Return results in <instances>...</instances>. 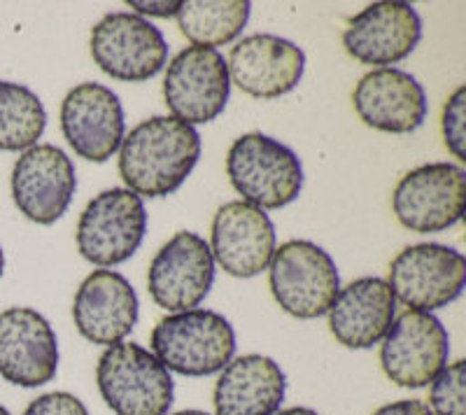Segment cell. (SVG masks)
Segmentation results:
<instances>
[{
  "instance_id": "cell-1",
  "label": "cell",
  "mask_w": 466,
  "mask_h": 415,
  "mask_svg": "<svg viewBox=\"0 0 466 415\" xmlns=\"http://www.w3.org/2000/svg\"><path fill=\"white\" fill-rule=\"evenodd\" d=\"M201 157V136L175 117H149L119 145V176L140 198H161L185 185Z\"/></svg>"
},
{
  "instance_id": "cell-2",
  "label": "cell",
  "mask_w": 466,
  "mask_h": 415,
  "mask_svg": "<svg viewBox=\"0 0 466 415\" xmlns=\"http://www.w3.org/2000/svg\"><path fill=\"white\" fill-rule=\"evenodd\" d=\"M152 355L168 371L203 379L219 373L233 359L236 334L224 315L208 309L161 318L149 336Z\"/></svg>"
},
{
  "instance_id": "cell-3",
  "label": "cell",
  "mask_w": 466,
  "mask_h": 415,
  "mask_svg": "<svg viewBox=\"0 0 466 415\" xmlns=\"http://www.w3.org/2000/svg\"><path fill=\"white\" fill-rule=\"evenodd\" d=\"M227 176L245 203L261 210H278L299 198L303 166L299 157L270 136L245 134L227 152Z\"/></svg>"
},
{
  "instance_id": "cell-4",
  "label": "cell",
  "mask_w": 466,
  "mask_h": 415,
  "mask_svg": "<svg viewBox=\"0 0 466 415\" xmlns=\"http://www.w3.org/2000/svg\"><path fill=\"white\" fill-rule=\"evenodd\" d=\"M96 383L115 415H168L173 406V376L138 343L107 348L98 357Z\"/></svg>"
},
{
  "instance_id": "cell-5",
  "label": "cell",
  "mask_w": 466,
  "mask_h": 415,
  "mask_svg": "<svg viewBox=\"0 0 466 415\" xmlns=\"http://www.w3.org/2000/svg\"><path fill=\"white\" fill-rule=\"evenodd\" d=\"M270 294L285 313L299 319L327 315L340 289L336 261L310 240H287L268 264Z\"/></svg>"
},
{
  "instance_id": "cell-6",
  "label": "cell",
  "mask_w": 466,
  "mask_h": 415,
  "mask_svg": "<svg viewBox=\"0 0 466 415\" xmlns=\"http://www.w3.org/2000/svg\"><path fill=\"white\" fill-rule=\"evenodd\" d=\"M147 231L143 198L112 187L91 198L77 222V250L96 267H116L136 255Z\"/></svg>"
},
{
  "instance_id": "cell-7",
  "label": "cell",
  "mask_w": 466,
  "mask_h": 415,
  "mask_svg": "<svg viewBox=\"0 0 466 415\" xmlns=\"http://www.w3.org/2000/svg\"><path fill=\"white\" fill-rule=\"evenodd\" d=\"M466 171L457 164L436 161L408 171L392 192L394 218L415 234L451 229L464 215Z\"/></svg>"
},
{
  "instance_id": "cell-8",
  "label": "cell",
  "mask_w": 466,
  "mask_h": 415,
  "mask_svg": "<svg viewBox=\"0 0 466 415\" xmlns=\"http://www.w3.org/2000/svg\"><path fill=\"white\" fill-rule=\"evenodd\" d=\"M466 259L441 243L408 245L390 264L387 285L408 310L431 313L452 304L464 292Z\"/></svg>"
},
{
  "instance_id": "cell-9",
  "label": "cell",
  "mask_w": 466,
  "mask_h": 415,
  "mask_svg": "<svg viewBox=\"0 0 466 415\" xmlns=\"http://www.w3.org/2000/svg\"><path fill=\"white\" fill-rule=\"evenodd\" d=\"M94 64L119 82H145L168 61V45L159 28L133 12H110L91 31Z\"/></svg>"
},
{
  "instance_id": "cell-10",
  "label": "cell",
  "mask_w": 466,
  "mask_h": 415,
  "mask_svg": "<svg viewBox=\"0 0 466 415\" xmlns=\"http://www.w3.org/2000/svg\"><path fill=\"white\" fill-rule=\"evenodd\" d=\"M451 336L441 319L422 310H406L392 322L380 346V367L394 385L427 388L448 367Z\"/></svg>"
},
{
  "instance_id": "cell-11",
  "label": "cell",
  "mask_w": 466,
  "mask_h": 415,
  "mask_svg": "<svg viewBox=\"0 0 466 415\" xmlns=\"http://www.w3.org/2000/svg\"><path fill=\"white\" fill-rule=\"evenodd\" d=\"M231 94L227 59L218 49H182L168 64L164 77V103L175 119L189 124H208L224 112Z\"/></svg>"
},
{
  "instance_id": "cell-12",
  "label": "cell",
  "mask_w": 466,
  "mask_h": 415,
  "mask_svg": "<svg viewBox=\"0 0 466 415\" xmlns=\"http://www.w3.org/2000/svg\"><path fill=\"white\" fill-rule=\"evenodd\" d=\"M215 259L210 245L194 231H177L154 255L147 271L149 297L168 313L194 310L210 294Z\"/></svg>"
},
{
  "instance_id": "cell-13",
  "label": "cell",
  "mask_w": 466,
  "mask_h": 415,
  "mask_svg": "<svg viewBox=\"0 0 466 415\" xmlns=\"http://www.w3.org/2000/svg\"><path fill=\"white\" fill-rule=\"evenodd\" d=\"M77 189L70 157L56 145H33L12 168V198L31 222L49 227L64 218Z\"/></svg>"
},
{
  "instance_id": "cell-14",
  "label": "cell",
  "mask_w": 466,
  "mask_h": 415,
  "mask_svg": "<svg viewBox=\"0 0 466 415\" xmlns=\"http://www.w3.org/2000/svg\"><path fill=\"white\" fill-rule=\"evenodd\" d=\"M58 371V341L45 315L26 306L0 313V376L19 388H40Z\"/></svg>"
},
{
  "instance_id": "cell-15",
  "label": "cell",
  "mask_w": 466,
  "mask_h": 415,
  "mask_svg": "<svg viewBox=\"0 0 466 415\" xmlns=\"http://www.w3.org/2000/svg\"><path fill=\"white\" fill-rule=\"evenodd\" d=\"M61 131L75 155L103 164L124 140L122 101L98 82L77 85L61 103Z\"/></svg>"
},
{
  "instance_id": "cell-16",
  "label": "cell",
  "mask_w": 466,
  "mask_h": 415,
  "mask_svg": "<svg viewBox=\"0 0 466 415\" xmlns=\"http://www.w3.org/2000/svg\"><path fill=\"white\" fill-rule=\"evenodd\" d=\"M422 37V19L410 3H371L350 19L345 52L364 66L390 68L410 56Z\"/></svg>"
},
{
  "instance_id": "cell-17",
  "label": "cell",
  "mask_w": 466,
  "mask_h": 415,
  "mask_svg": "<svg viewBox=\"0 0 466 415\" xmlns=\"http://www.w3.org/2000/svg\"><path fill=\"white\" fill-rule=\"evenodd\" d=\"M210 252L228 276L255 278L273 259L276 227L261 208L228 201L212 218Z\"/></svg>"
},
{
  "instance_id": "cell-18",
  "label": "cell",
  "mask_w": 466,
  "mask_h": 415,
  "mask_svg": "<svg viewBox=\"0 0 466 415\" xmlns=\"http://www.w3.org/2000/svg\"><path fill=\"white\" fill-rule=\"evenodd\" d=\"M227 68L228 80L248 96L280 98L301 82L306 54L287 37L257 33L233 45Z\"/></svg>"
},
{
  "instance_id": "cell-19",
  "label": "cell",
  "mask_w": 466,
  "mask_h": 415,
  "mask_svg": "<svg viewBox=\"0 0 466 415\" xmlns=\"http://www.w3.org/2000/svg\"><path fill=\"white\" fill-rule=\"evenodd\" d=\"M352 106L366 127L382 134H413L427 119L424 86L399 68L366 73L352 91Z\"/></svg>"
},
{
  "instance_id": "cell-20",
  "label": "cell",
  "mask_w": 466,
  "mask_h": 415,
  "mask_svg": "<svg viewBox=\"0 0 466 415\" xmlns=\"http://www.w3.org/2000/svg\"><path fill=\"white\" fill-rule=\"evenodd\" d=\"M75 327L89 343L116 346L138 322V297L122 273L101 268L85 278L73 301Z\"/></svg>"
},
{
  "instance_id": "cell-21",
  "label": "cell",
  "mask_w": 466,
  "mask_h": 415,
  "mask_svg": "<svg viewBox=\"0 0 466 415\" xmlns=\"http://www.w3.org/2000/svg\"><path fill=\"white\" fill-rule=\"evenodd\" d=\"M397 315V299L382 278H357L339 289L329 309V331L340 346L366 350L387 336Z\"/></svg>"
},
{
  "instance_id": "cell-22",
  "label": "cell",
  "mask_w": 466,
  "mask_h": 415,
  "mask_svg": "<svg viewBox=\"0 0 466 415\" xmlns=\"http://www.w3.org/2000/svg\"><path fill=\"white\" fill-rule=\"evenodd\" d=\"M287 379L266 355L236 357L219 371L212 392L215 415H276L285 401Z\"/></svg>"
},
{
  "instance_id": "cell-23",
  "label": "cell",
  "mask_w": 466,
  "mask_h": 415,
  "mask_svg": "<svg viewBox=\"0 0 466 415\" xmlns=\"http://www.w3.org/2000/svg\"><path fill=\"white\" fill-rule=\"evenodd\" d=\"M248 0H189L177 12V26L187 40L197 47L218 49L219 45L233 43L243 33L249 19Z\"/></svg>"
},
{
  "instance_id": "cell-24",
  "label": "cell",
  "mask_w": 466,
  "mask_h": 415,
  "mask_svg": "<svg viewBox=\"0 0 466 415\" xmlns=\"http://www.w3.org/2000/svg\"><path fill=\"white\" fill-rule=\"evenodd\" d=\"M47 128V110L35 91L0 80V149L26 152Z\"/></svg>"
},
{
  "instance_id": "cell-25",
  "label": "cell",
  "mask_w": 466,
  "mask_h": 415,
  "mask_svg": "<svg viewBox=\"0 0 466 415\" xmlns=\"http://www.w3.org/2000/svg\"><path fill=\"white\" fill-rule=\"evenodd\" d=\"M431 415H466V362L455 359L431 380Z\"/></svg>"
},
{
  "instance_id": "cell-26",
  "label": "cell",
  "mask_w": 466,
  "mask_h": 415,
  "mask_svg": "<svg viewBox=\"0 0 466 415\" xmlns=\"http://www.w3.org/2000/svg\"><path fill=\"white\" fill-rule=\"evenodd\" d=\"M464 119H466V86H457L443 107L441 131H443L445 147L451 149L452 157H457L460 161L466 159Z\"/></svg>"
},
{
  "instance_id": "cell-27",
  "label": "cell",
  "mask_w": 466,
  "mask_h": 415,
  "mask_svg": "<svg viewBox=\"0 0 466 415\" xmlns=\"http://www.w3.org/2000/svg\"><path fill=\"white\" fill-rule=\"evenodd\" d=\"M24 415H89L85 401L70 392H47L33 400Z\"/></svg>"
},
{
  "instance_id": "cell-28",
  "label": "cell",
  "mask_w": 466,
  "mask_h": 415,
  "mask_svg": "<svg viewBox=\"0 0 466 415\" xmlns=\"http://www.w3.org/2000/svg\"><path fill=\"white\" fill-rule=\"evenodd\" d=\"M128 7H133V15L138 16H177L182 3L180 0H161V3H140V0H128Z\"/></svg>"
},
{
  "instance_id": "cell-29",
  "label": "cell",
  "mask_w": 466,
  "mask_h": 415,
  "mask_svg": "<svg viewBox=\"0 0 466 415\" xmlns=\"http://www.w3.org/2000/svg\"><path fill=\"white\" fill-rule=\"evenodd\" d=\"M373 415H431V410L420 400H401L380 406Z\"/></svg>"
},
{
  "instance_id": "cell-30",
  "label": "cell",
  "mask_w": 466,
  "mask_h": 415,
  "mask_svg": "<svg viewBox=\"0 0 466 415\" xmlns=\"http://www.w3.org/2000/svg\"><path fill=\"white\" fill-rule=\"evenodd\" d=\"M276 415H319L318 410L308 409V406H294V409H285V410H278Z\"/></svg>"
},
{
  "instance_id": "cell-31",
  "label": "cell",
  "mask_w": 466,
  "mask_h": 415,
  "mask_svg": "<svg viewBox=\"0 0 466 415\" xmlns=\"http://www.w3.org/2000/svg\"><path fill=\"white\" fill-rule=\"evenodd\" d=\"M168 415H210L206 410H198V409H187V410H177V413H168Z\"/></svg>"
},
{
  "instance_id": "cell-32",
  "label": "cell",
  "mask_w": 466,
  "mask_h": 415,
  "mask_svg": "<svg viewBox=\"0 0 466 415\" xmlns=\"http://www.w3.org/2000/svg\"><path fill=\"white\" fill-rule=\"evenodd\" d=\"M3 271H5V255H3V248H0V278H3Z\"/></svg>"
},
{
  "instance_id": "cell-33",
  "label": "cell",
  "mask_w": 466,
  "mask_h": 415,
  "mask_svg": "<svg viewBox=\"0 0 466 415\" xmlns=\"http://www.w3.org/2000/svg\"><path fill=\"white\" fill-rule=\"evenodd\" d=\"M0 415H10V410H7L5 406H0Z\"/></svg>"
}]
</instances>
